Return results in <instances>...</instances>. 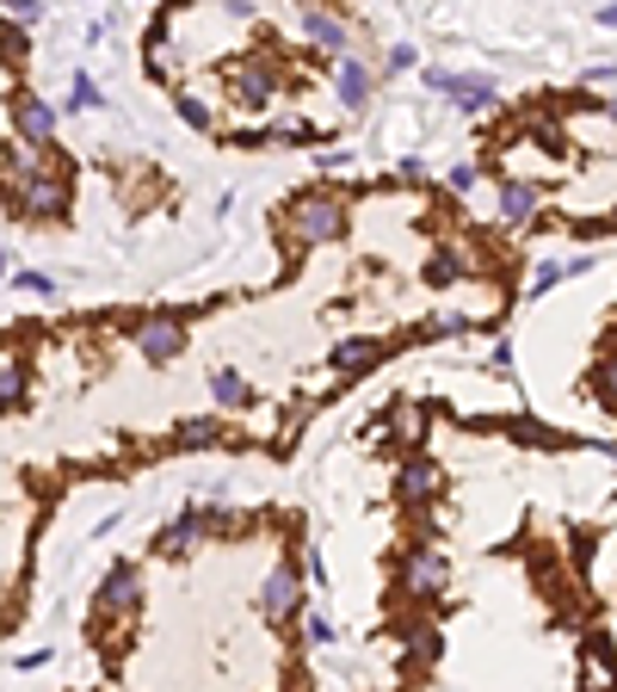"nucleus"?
<instances>
[{"mask_svg": "<svg viewBox=\"0 0 617 692\" xmlns=\"http://www.w3.org/2000/svg\"><path fill=\"white\" fill-rule=\"evenodd\" d=\"M291 236L296 241H339L346 236V205H339L334 192H308V198H296L291 205Z\"/></svg>", "mask_w": 617, "mask_h": 692, "instance_id": "1", "label": "nucleus"}, {"mask_svg": "<svg viewBox=\"0 0 617 692\" xmlns=\"http://www.w3.org/2000/svg\"><path fill=\"white\" fill-rule=\"evenodd\" d=\"M137 353L149 365H173L185 353V315H173V310L142 315V322H137Z\"/></svg>", "mask_w": 617, "mask_h": 692, "instance_id": "2", "label": "nucleus"}, {"mask_svg": "<svg viewBox=\"0 0 617 692\" xmlns=\"http://www.w3.org/2000/svg\"><path fill=\"white\" fill-rule=\"evenodd\" d=\"M296 613H303V575H296V563H278L260 582V618L266 625H291Z\"/></svg>", "mask_w": 617, "mask_h": 692, "instance_id": "3", "label": "nucleus"}, {"mask_svg": "<svg viewBox=\"0 0 617 692\" xmlns=\"http://www.w3.org/2000/svg\"><path fill=\"white\" fill-rule=\"evenodd\" d=\"M426 87L432 94H445V99H457L463 111H494V99H500V87H494L488 75H457V68H426Z\"/></svg>", "mask_w": 617, "mask_h": 692, "instance_id": "4", "label": "nucleus"}, {"mask_svg": "<svg viewBox=\"0 0 617 692\" xmlns=\"http://www.w3.org/2000/svg\"><path fill=\"white\" fill-rule=\"evenodd\" d=\"M451 582V563L439 551H408L401 556V594L408 599H439Z\"/></svg>", "mask_w": 617, "mask_h": 692, "instance_id": "5", "label": "nucleus"}, {"mask_svg": "<svg viewBox=\"0 0 617 692\" xmlns=\"http://www.w3.org/2000/svg\"><path fill=\"white\" fill-rule=\"evenodd\" d=\"M142 599H149V587H142V575L130 563H118L106 582H99V613L106 618H137Z\"/></svg>", "mask_w": 617, "mask_h": 692, "instance_id": "6", "label": "nucleus"}, {"mask_svg": "<svg viewBox=\"0 0 617 692\" xmlns=\"http://www.w3.org/2000/svg\"><path fill=\"white\" fill-rule=\"evenodd\" d=\"M439 488H445V471H439L432 457H408V464L396 471V501H401V507L439 501Z\"/></svg>", "mask_w": 617, "mask_h": 692, "instance_id": "7", "label": "nucleus"}, {"mask_svg": "<svg viewBox=\"0 0 617 692\" xmlns=\"http://www.w3.org/2000/svg\"><path fill=\"white\" fill-rule=\"evenodd\" d=\"M272 94H278V68L266 63V56H247V63L235 68V106L266 111V106H272Z\"/></svg>", "mask_w": 617, "mask_h": 692, "instance_id": "8", "label": "nucleus"}, {"mask_svg": "<svg viewBox=\"0 0 617 692\" xmlns=\"http://www.w3.org/2000/svg\"><path fill=\"white\" fill-rule=\"evenodd\" d=\"M296 32L322 50V56H353V37H346V25H339L334 13H322V7H296Z\"/></svg>", "mask_w": 617, "mask_h": 692, "instance_id": "9", "label": "nucleus"}, {"mask_svg": "<svg viewBox=\"0 0 617 692\" xmlns=\"http://www.w3.org/2000/svg\"><path fill=\"white\" fill-rule=\"evenodd\" d=\"M13 130L31 149H50V130H56V106L37 94H13Z\"/></svg>", "mask_w": 617, "mask_h": 692, "instance_id": "10", "label": "nucleus"}, {"mask_svg": "<svg viewBox=\"0 0 617 692\" xmlns=\"http://www.w3.org/2000/svg\"><path fill=\"white\" fill-rule=\"evenodd\" d=\"M370 87H377V80H370V68L358 63V56H339V68H334V99L346 111H365L370 106Z\"/></svg>", "mask_w": 617, "mask_h": 692, "instance_id": "11", "label": "nucleus"}, {"mask_svg": "<svg viewBox=\"0 0 617 692\" xmlns=\"http://www.w3.org/2000/svg\"><path fill=\"white\" fill-rule=\"evenodd\" d=\"M389 346L383 340H365V334H353V340H334V353H327V365H334L339 378H358V371H370V365L383 359Z\"/></svg>", "mask_w": 617, "mask_h": 692, "instance_id": "12", "label": "nucleus"}, {"mask_svg": "<svg viewBox=\"0 0 617 692\" xmlns=\"http://www.w3.org/2000/svg\"><path fill=\"white\" fill-rule=\"evenodd\" d=\"M538 205H543V192L531 186V180H507V186H500V217L507 223H531Z\"/></svg>", "mask_w": 617, "mask_h": 692, "instance_id": "13", "label": "nucleus"}, {"mask_svg": "<svg viewBox=\"0 0 617 692\" xmlns=\"http://www.w3.org/2000/svg\"><path fill=\"white\" fill-rule=\"evenodd\" d=\"M25 390H31L25 359H19V353H0V409H19V402H25Z\"/></svg>", "mask_w": 617, "mask_h": 692, "instance_id": "14", "label": "nucleus"}, {"mask_svg": "<svg viewBox=\"0 0 617 692\" xmlns=\"http://www.w3.org/2000/svg\"><path fill=\"white\" fill-rule=\"evenodd\" d=\"M210 396H216V409H253V383H247L241 371H216Z\"/></svg>", "mask_w": 617, "mask_h": 692, "instance_id": "15", "label": "nucleus"}, {"mask_svg": "<svg viewBox=\"0 0 617 692\" xmlns=\"http://www.w3.org/2000/svg\"><path fill=\"white\" fill-rule=\"evenodd\" d=\"M180 445H185V452H210V445H229V433H223L216 414H204V421H185L180 426Z\"/></svg>", "mask_w": 617, "mask_h": 692, "instance_id": "16", "label": "nucleus"}, {"mask_svg": "<svg viewBox=\"0 0 617 692\" xmlns=\"http://www.w3.org/2000/svg\"><path fill=\"white\" fill-rule=\"evenodd\" d=\"M463 272H469V267H463V253H457V248H439V253L426 260V284H432V291H451Z\"/></svg>", "mask_w": 617, "mask_h": 692, "instance_id": "17", "label": "nucleus"}, {"mask_svg": "<svg viewBox=\"0 0 617 692\" xmlns=\"http://www.w3.org/2000/svg\"><path fill=\"white\" fill-rule=\"evenodd\" d=\"M198 544H204V532H198V519H192V507H185V513L173 519L167 532H161V551L185 556V551H198Z\"/></svg>", "mask_w": 617, "mask_h": 692, "instance_id": "18", "label": "nucleus"}, {"mask_svg": "<svg viewBox=\"0 0 617 692\" xmlns=\"http://www.w3.org/2000/svg\"><path fill=\"white\" fill-rule=\"evenodd\" d=\"M586 396H599L605 409H617V353H611V359H593V371H586Z\"/></svg>", "mask_w": 617, "mask_h": 692, "instance_id": "19", "label": "nucleus"}, {"mask_svg": "<svg viewBox=\"0 0 617 692\" xmlns=\"http://www.w3.org/2000/svg\"><path fill=\"white\" fill-rule=\"evenodd\" d=\"M383 68H389V75H408V68H420V50L414 44H389Z\"/></svg>", "mask_w": 617, "mask_h": 692, "instance_id": "20", "label": "nucleus"}, {"mask_svg": "<svg viewBox=\"0 0 617 692\" xmlns=\"http://www.w3.org/2000/svg\"><path fill=\"white\" fill-rule=\"evenodd\" d=\"M180 118H185L192 130H210V106H204V99H185V94H180Z\"/></svg>", "mask_w": 617, "mask_h": 692, "instance_id": "21", "label": "nucleus"}, {"mask_svg": "<svg viewBox=\"0 0 617 692\" xmlns=\"http://www.w3.org/2000/svg\"><path fill=\"white\" fill-rule=\"evenodd\" d=\"M19 291H25V298H50V291H56V279H44V272H19Z\"/></svg>", "mask_w": 617, "mask_h": 692, "instance_id": "22", "label": "nucleus"}, {"mask_svg": "<svg viewBox=\"0 0 617 692\" xmlns=\"http://www.w3.org/2000/svg\"><path fill=\"white\" fill-rule=\"evenodd\" d=\"M68 106H75V111H93V106H99V87L80 75V80H75V99H68Z\"/></svg>", "mask_w": 617, "mask_h": 692, "instance_id": "23", "label": "nucleus"}, {"mask_svg": "<svg viewBox=\"0 0 617 692\" xmlns=\"http://www.w3.org/2000/svg\"><path fill=\"white\" fill-rule=\"evenodd\" d=\"M303 637H308L315 649H327V644H334V625H327V618H308V625H303Z\"/></svg>", "mask_w": 617, "mask_h": 692, "instance_id": "24", "label": "nucleus"}, {"mask_svg": "<svg viewBox=\"0 0 617 692\" xmlns=\"http://www.w3.org/2000/svg\"><path fill=\"white\" fill-rule=\"evenodd\" d=\"M7 7H13V19H25V25L44 13V0H7Z\"/></svg>", "mask_w": 617, "mask_h": 692, "instance_id": "25", "label": "nucleus"}, {"mask_svg": "<svg viewBox=\"0 0 617 692\" xmlns=\"http://www.w3.org/2000/svg\"><path fill=\"white\" fill-rule=\"evenodd\" d=\"M476 186V167H451V192H469Z\"/></svg>", "mask_w": 617, "mask_h": 692, "instance_id": "26", "label": "nucleus"}, {"mask_svg": "<svg viewBox=\"0 0 617 692\" xmlns=\"http://www.w3.org/2000/svg\"><path fill=\"white\" fill-rule=\"evenodd\" d=\"M599 25H617V0H611V7H605V13H599Z\"/></svg>", "mask_w": 617, "mask_h": 692, "instance_id": "27", "label": "nucleus"}, {"mask_svg": "<svg viewBox=\"0 0 617 692\" xmlns=\"http://www.w3.org/2000/svg\"><path fill=\"white\" fill-rule=\"evenodd\" d=\"M0 279H7V248H0Z\"/></svg>", "mask_w": 617, "mask_h": 692, "instance_id": "28", "label": "nucleus"}]
</instances>
